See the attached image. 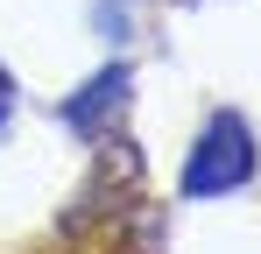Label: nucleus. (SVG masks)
Instances as JSON below:
<instances>
[{
    "label": "nucleus",
    "mask_w": 261,
    "mask_h": 254,
    "mask_svg": "<svg viewBox=\"0 0 261 254\" xmlns=\"http://www.w3.org/2000/svg\"><path fill=\"white\" fill-rule=\"evenodd\" d=\"M254 134L240 113H212L205 134L191 141V156H184V191L191 198H226V191H240L247 176H254Z\"/></svg>",
    "instance_id": "nucleus-1"
},
{
    "label": "nucleus",
    "mask_w": 261,
    "mask_h": 254,
    "mask_svg": "<svg viewBox=\"0 0 261 254\" xmlns=\"http://www.w3.org/2000/svg\"><path fill=\"white\" fill-rule=\"evenodd\" d=\"M120 99H127V71H120V64H106L85 92H71V99H64V120L78 127V134H99L106 120H120Z\"/></svg>",
    "instance_id": "nucleus-2"
},
{
    "label": "nucleus",
    "mask_w": 261,
    "mask_h": 254,
    "mask_svg": "<svg viewBox=\"0 0 261 254\" xmlns=\"http://www.w3.org/2000/svg\"><path fill=\"white\" fill-rule=\"evenodd\" d=\"M7 113H14V78L0 71V120H7Z\"/></svg>",
    "instance_id": "nucleus-3"
}]
</instances>
